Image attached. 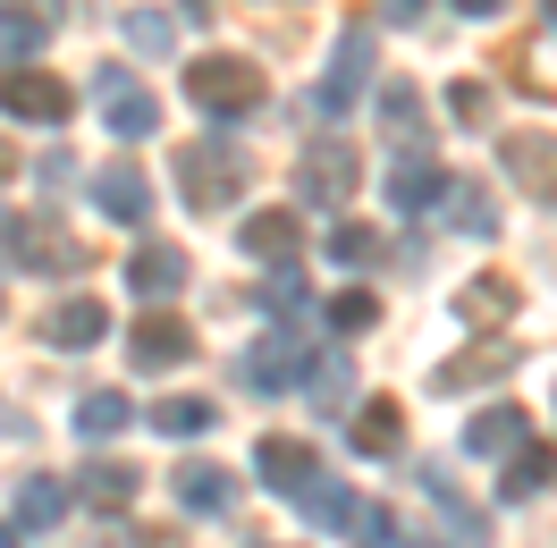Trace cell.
Returning <instances> with one entry per match:
<instances>
[{"instance_id": "30", "label": "cell", "mask_w": 557, "mask_h": 548, "mask_svg": "<svg viewBox=\"0 0 557 548\" xmlns=\"http://www.w3.org/2000/svg\"><path fill=\"white\" fill-rule=\"evenodd\" d=\"M381 127L397 144H422V94L414 85H381Z\"/></svg>"}, {"instance_id": "2", "label": "cell", "mask_w": 557, "mask_h": 548, "mask_svg": "<svg viewBox=\"0 0 557 548\" xmlns=\"http://www.w3.org/2000/svg\"><path fill=\"white\" fill-rule=\"evenodd\" d=\"M0 245H9V271H42V278H69L85 271V245L51 220V211H26V220H9L0 228Z\"/></svg>"}, {"instance_id": "29", "label": "cell", "mask_w": 557, "mask_h": 548, "mask_svg": "<svg viewBox=\"0 0 557 548\" xmlns=\"http://www.w3.org/2000/svg\"><path fill=\"white\" fill-rule=\"evenodd\" d=\"M211 422H220L211 397H161V406H152V431H170V439H203Z\"/></svg>"}, {"instance_id": "11", "label": "cell", "mask_w": 557, "mask_h": 548, "mask_svg": "<svg viewBox=\"0 0 557 548\" xmlns=\"http://www.w3.org/2000/svg\"><path fill=\"white\" fill-rule=\"evenodd\" d=\"M440 186H448V170H440V161H431L422 144H397V170H388V203L414 220V211L440 203Z\"/></svg>"}, {"instance_id": "16", "label": "cell", "mask_w": 557, "mask_h": 548, "mask_svg": "<svg viewBox=\"0 0 557 548\" xmlns=\"http://www.w3.org/2000/svg\"><path fill=\"white\" fill-rule=\"evenodd\" d=\"M186 271H195V262H186L177 245H136V253H127V287H136L144 304L177 296V287H186Z\"/></svg>"}, {"instance_id": "13", "label": "cell", "mask_w": 557, "mask_h": 548, "mask_svg": "<svg viewBox=\"0 0 557 548\" xmlns=\"http://www.w3.org/2000/svg\"><path fill=\"white\" fill-rule=\"evenodd\" d=\"M60 26V0H0V60H35Z\"/></svg>"}, {"instance_id": "21", "label": "cell", "mask_w": 557, "mask_h": 548, "mask_svg": "<svg viewBox=\"0 0 557 548\" xmlns=\"http://www.w3.org/2000/svg\"><path fill=\"white\" fill-rule=\"evenodd\" d=\"M237 245L253 253V262H296L305 228H296V211H253V220L237 228Z\"/></svg>"}, {"instance_id": "9", "label": "cell", "mask_w": 557, "mask_h": 548, "mask_svg": "<svg viewBox=\"0 0 557 548\" xmlns=\"http://www.w3.org/2000/svg\"><path fill=\"white\" fill-rule=\"evenodd\" d=\"M305 363H313V338H296V329H278V338H262L253 354H245V379L271 397V388H305Z\"/></svg>"}, {"instance_id": "19", "label": "cell", "mask_w": 557, "mask_h": 548, "mask_svg": "<svg viewBox=\"0 0 557 548\" xmlns=\"http://www.w3.org/2000/svg\"><path fill=\"white\" fill-rule=\"evenodd\" d=\"M110 329V312H102V296H69V304H51V321H42V338L60 346V354H85V346Z\"/></svg>"}, {"instance_id": "37", "label": "cell", "mask_w": 557, "mask_h": 548, "mask_svg": "<svg viewBox=\"0 0 557 548\" xmlns=\"http://www.w3.org/2000/svg\"><path fill=\"white\" fill-rule=\"evenodd\" d=\"M498 68H507V85H516V94H532V102L549 94V76L532 68V51H523V42H516V51H507V60H498Z\"/></svg>"}, {"instance_id": "26", "label": "cell", "mask_w": 557, "mask_h": 548, "mask_svg": "<svg viewBox=\"0 0 557 548\" xmlns=\"http://www.w3.org/2000/svg\"><path fill=\"white\" fill-rule=\"evenodd\" d=\"M549 481H557V447H532V439H523V447H516V464L498 473V489H507V498H541Z\"/></svg>"}, {"instance_id": "3", "label": "cell", "mask_w": 557, "mask_h": 548, "mask_svg": "<svg viewBox=\"0 0 557 548\" xmlns=\"http://www.w3.org/2000/svg\"><path fill=\"white\" fill-rule=\"evenodd\" d=\"M177 186H186L195 211H220V203L245 195V161L228 152V144H186V152H177Z\"/></svg>"}, {"instance_id": "5", "label": "cell", "mask_w": 557, "mask_h": 548, "mask_svg": "<svg viewBox=\"0 0 557 548\" xmlns=\"http://www.w3.org/2000/svg\"><path fill=\"white\" fill-rule=\"evenodd\" d=\"M355 186H363V161H355L347 136H313L305 144V161H296V195H305V203H347Z\"/></svg>"}, {"instance_id": "35", "label": "cell", "mask_w": 557, "mask_h": 548, "mask_svg": "<svg viewBox=\"0 0 557 548\" xmlns=\"http://www.w3.org/2000/svg\"><path fill=\"white\" fill-rule=\"evenodd\" d=\"M372 321H381V296H363V287L330 296V329H372Z\"/></svg>"}, {"instance_id": "23", "label": "cell", "mask_w": 557, "mask_h": 548, "mask_svg": "<svg viewBox=\"0 0 557 548\" xmlns=\"http://www.w3.org/2000/svg\"><path fill=\"white\" fill-rule=\"evenodd\" d=\"M440 203H448V220L465 228V237H498V211H490L482 177H448V186H440Z\"/></svg>"}, {"instance_id": "32", "label": "cell", "mask_w": 557, "mask_h": 548, "mask_svg": "<svg viewBox=\"0 0 557 548\" xmlns=\"http://www.w3.org/2000/svg\"><path fill=\"white\" fill-rule=\"evenodd\" d=\"M330 262H388V245H381V228L338 220V228H330Z\"/></svg>"}, {"instance_id": "24", "label": "cell", "mask_w": 557, "mask_h": 548, "mask_svg": "<svg viewBox=\"0 0 557 548\" xmlns=\"http://www.w3.org/2000/svg\"><path fill=\"white\" fill-rule=\"evenodd\" d=\"M516 304H523V287H516V278H473V287L456 296V312H465L473 329H498V321H507Z\"/></svg>"}, {"instance_id": "7", "label": "cell", "mask_w": 557, "mask_h": 548, "mask_svg": "<svg viewBox=\"0 0 557 548\" xmlns=\"http://www.w3.org/2000/svg\"><path fill=\"white\" fill-rule=\"evenodd\" d=\"M498 161L516 170L523 195L557 203V136H541V127H516V136H498Z\"/></svg>"}, {"instance_id": "10", "label": "cell", "mask_w": 557, "mask_h": 548, "mask_svg": "<svg viewBox=\"0 0 557 548\" xmlns=\"http://www.w3.org/2000/svg\"><path fill=\"white\" fill-rule=\"evenodd\" d=\"M253 473H262V489H278V498H305V489H313V473H321V456L305 439H262L253 447Z\"/></svg>"}, {"instance_id": "4", "label": "cell", "mask_w": 557, "mask_h": 548, "mask_svg": "<svg viewBox=\"0 0 557 548\" xmlns=\"http://www.w3.org/2000/svg\"><path fill=\"white\" fill-rule=\"evenodd\" d=\"M0 110H9V119H35V127H60L76 110V94H69V76L9 60V68H0Z\"/></svg>"}, {"instance_id": "17", "label": "cell", "mask_w": 557, "mask_h": 548, "mask_svg": "<svg viewBox=\"0 0 557 548\" xmlns=\"http://www.w3.org/2000/svg\"><path fill=\"white\" fill-rule=\"evenodd\" d=\"M136 489H144V473H136V464H119V456H94V464L76 473V498H85V507H102V514L136 507Z\"/></svg>"}, {"instance_id": "8", "label": "cell", "mask_w": 557, "mask_h": 548, "mask_svg": "<svg viewBox=\"0 0 557 548\" xmlns=\"http://www.w3.org/2000/svg\"><path fill=\"white\" fill-rule=\"evenodd\" d=\"M127 354H136V372H177V363H195V329L177 312H144Z\"/></svg>"}, {"instance_id": "18", "label": "cell", "mask_w": 557, "mask_h": 548, "mask_svg": "<svg viewBox=\"0 0 557 548\" xmlns=\"http://www.w3.org/2000/svg\"><path fill=\"white\" fill-rule=\"evenodd\" d=\"M170 489H177V507H186V514H228V507H237V481L220 473V464H203V456H195V464H177Z\"/></svg>"}, {"instance_id": "14", "label": "cell", "mask_w": 557, "mask_h": 548, "mask_svg": "<svg viewBox=\"0 0 557 548\" xmlns=\"http://www.w3.org/2000/svg\"><path fill=\"white\" fill-rule=\"evenodd\" d=\"M363 85H372V26H355V35L338 42V68L321 76V94H313V102L338 119V110H355V94H363Z\"/></svg>"}, {"instance_id": "20", "label": "cell", "mask_w": 557, "mask_h": 548, "mask_svg": "<svg viewBox=\"0 0 557 548\" xmlns=\"http://www.w3.org/2000/svg\"><path fill=\"white\" fill-rule=\"evenodd\" d=\"M60 523H69V481L26 473L17 481V532H60Z\"/></svg>"}, {"instance_id": "38", "label": "cell", "mask_w": 557, "mask_h": 548, "mask_svg": "<svg viewBox=\"0 0 557 548\" xmlns=\"http://www.w3.org/2000/svg\"><path fill=\"white\" fill-rule=\"evenodd\" d=\"M456 9H465V17H498L507 0H456Z\"/></svg>"}, {"instance_id": "22", "label": "cell", "mask_w": 557, "mask_h": 548, "mask_svg": "<svg viewBox=\"0 0 557 548\" xmlns=\"http://www.w3.org/2000/svg\"><path fill=\"white\" fill-rule=\"evenodd\" d=\"M523 439H532L523 406H490V413H473V422H465V447H473V456H516Z\"/></svg>"}, {"instance_id": "1", "label": "cell", "mask_w": 557, "mask_h": 548, "mask_svg": "<svg viewBox=\"0 0 557 548\" xmlns=\"http://www.w3.org/2000/svg\"><path fill=\"white\" fill-rule=\"evenodd\" d=\"M186 102L211 110V119H245V110L271 102V76L253 68V60H237V51H211V60L186 68Z\"/></svg>"}, {"instance_id": "27", "label": "cell", "mask_w": 557, "mask_h": 548, "mask_svg": "<svg viewBox=\"0 0 557 548\" xmlns=\"http://www.w3.org/2000/svg\"><path fill=\"white\" fill-rule=\"evenodd\" d=\"M305 388H313V406H321V413H347V397H355V363H347V354H313V363H305Z\"/></svg>"}, {"instance_id": "15", "label": "cell", "mask_w": 557, "mask_h": 548, "mask_svg": "<svg viewBox=\"0 0 557 548\" xmlns=\"http://www.w3.org/2000/svg\"><path fill=\"white\" fill-rule=\"evenodd\" d=\"M94 203H102V220L136 228L144 211H152V177H144L136 161H110V170H94Z\"/></svg>"}, {"instance_id": "31", "label": "cell", "mask_w": 557, "mask_h": 548, "mask_svg": "<svg viewBox=\"0 0 557 548\" xmlns=\"http://www.w3.org/2000/svg\"><path fill=\"white\" fill-rule=\"evenodd\" d=\"M397 439H406V413L397 406H363L355 413V447H363V456H388Z\"/></svg>"}, {"instance_id": "34", "label": "cell", "mask_w": 557, "mask_h": 548, "mask_svg": "<svg viewBox=\"0 0 557 548\" xmlns=\"http://www.w3.org/2000/svg\"><path fill=\"white\" fill-rule=\"evenodd\" d=\"M347 532H355V548H388V540H397V514L372 507V498H355V523H347Z\"/></svg>"}, {"instance_id": "25", "label": "cell", "mask_w": 557, "mask_h": 548, "mask_svg": "<svg viewBox=\"0 0 557 548\" xmlns=\"http://www.w3.org/2000/svg\"><path fill=\"white\" fill-rule=\"evenodd\" d=\"M422 473V489H431V498H440V514H448L456 532H465V540H490V523H482V507H473V498H465V489H456L448 473H440V464H414Z\"/></svg>"}, {"instance_id": "43", "label": "cell", "mask_w": 557, "mask_h": 548, "mask_svg": "<svg viewBox=\"0 0 557 548\" xmlns=\"http://www.w3.org/2000/svg\"><path fill=\"white\" fill-rule=\"evenodd\" d=\"M422 548H431V540H422Z\"/></svg>"}, {"instance_id": "41", "label": "cell", "mask_w": 557, "mask_h": 548, "mask_svg": "<svg viewBox=\"0 0 557 548\" xmlns=\"http://www.w3.org/2000/svg\"><path fill=\"white\" fill-rule=\"evenodd\" d=\"M541 9H549V26H557V0H541Z\"/></svg>"}, {"instance_id": "40", "label": "cell", "mask_w": 557, "mask_h": 548, "mask_svg": "<svg viewBox=\"0 0 557 548\" xmlns=\"http://www.w3.org/2000/svg\"><path fill=\"white\" fill-rule=\"evenodd\" d=\"M0 548H17V523H0Z\"/></svg>"}, {"instance_id": "33", "label": "cell", "mask_w": 557, "mask_h": 548, "mask_svg": "<svg viewBox=\"0 0 557 548\" xmlns=\"http://www.w3.org/2000/svg\"><path fill=\"white\" fill-rule=\"evenodd\" d=\"M127 42H136L144 60H161V51H170V42H177V26H170V17H161V9H136V17H127Z\"/></svg>"}, {"instance_id": "39", "label": "cell", "mask_w": 557, "mask_h": 548, "mask_svg": "<svg viewBox=\"0 0 557 548\" xmlns=\"http://www.w3.org/2000/svg\"><path fill=\"white\" fill-rule=\"evenodd\" d=\"M9 170H17V152H9V136H0V177H9Z\"/></svg>"}, {"instance_id": "42", "label": "cell", "mask_w": 557, "mask_h": 548, "mask_svg": "<svg viewBox=\"0 0 557 548\" xmlns=\"http://www.w3.org/2000/svg\"><path fill=\"white\" fill-rule=\"evenodd\" d=\"M0 304H9V296H0Z\"/></svg>"}, {"instance_id": "28", "label": "cell", "mask_w": 557, "mask_h": 548, "mask_svg": "<svg viewBox=\"0 0 557 548\" xmlns=\"http://www.w3.org/2000/svg\"><path fill=\"white\" fill-rule=\"evenodd\" d=\"M127 422H136V406H127L119 388H94V397H76V431H85V439H119Z\"/></svg>"}, {"instance_id": "36", "label": "cell", "mask_w": 557, "mask_h": 548, "mask_svg": "<svg viewBox=\"0 0 557 548\" xmlns=\"http://www.w3.org/2000/svg\"><path fill=\"white\" fill-rule=\"evenodd\" d=\"M448 110L465 119V127H482V119H490V85H482V76H456V85H448Z\"/></svg>"}, {"instance_id": "12", "label": "cell", "mask_w": 557, "mask_h": 548, "mask_svg": "<svg viewBox=\"0 0 557 548\" xmlns=\"http://www.w3.org/2000/svg\"><path fill=\"white\" fill-rule=\"evenodd\" d=\"M102 119H110V136H127V144H136V136H161V102L144 94L136 76H119V68L102 76Z\"/></svg>"}, {"instance_id": "6", "label": "cell", "mask_w": 557, "mask_h": 548, "mask_svg": "<svg viewBox=\"0 0 557 548\" xmlns=\"http://www.w3.org/2000/svg\"><path fill=\"white\" fill-rule=\"evenodd\" d=\"M507 372H523V346H516V338H490V346L448 354V363L431 372V388H440V397H456V388H482V379H507Z\"/></svg>"}]
</instances>
